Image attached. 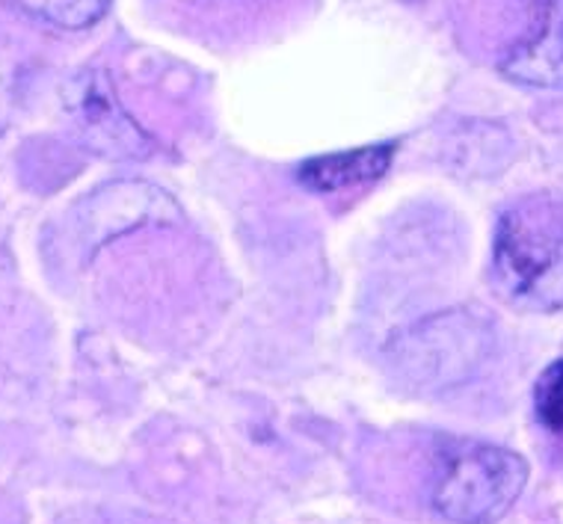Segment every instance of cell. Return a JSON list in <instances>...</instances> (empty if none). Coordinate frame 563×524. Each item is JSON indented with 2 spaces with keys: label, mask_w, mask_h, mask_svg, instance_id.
I'll list each match as a JSON object with an SVG mask.
<instances>
[{
  "label": "cell",
  "mask_w": 563,
  "mask_h": 524,
  "mask_svg": "<svg viewBox=\"0 0 563 524\" xmlns=\"http://www.w3.org/2000/svg\"><path fill=\"white\" fill-rule=\"evenodd\" d=\"M493 267L501 291L525 309H563V196H525L507 208Z\"/></svg>",
  "instance_id": "cell-1"
},
{
  "label": "cell",
  "mask_w": 563,
  "mask_h": 524,
  "mask_svg": "<svg viewBox=\"0 0 563 524\" xmlns=\"http://www.w3.org/2000/svg\"><path fill=\"white\" fill-rule=\"evenodd\" d=\"M528 483V462L501 445L456 438L439 450L433 510L451 524H496Z\"/></svg>",
  "instance_id": "cell-2"
},
{
  "label": "cell",
  "mask_w": 563,
  "mask_h": 524,
  "mask_svg": "<svg viewBox=\"0 0 563 524\" xmlns=\"http://www.w3.org/2000/svg\"><path fill=\"white\" fill-rule=\"evenodd\" d=\"M493 349V330L472 311H442L416 323L391 344V356L421 386H460L484 365Z\"/></svg>",
  "instance_id": "cell-3"
},
{
  "label": "cell",
  "mask_w": 563,
  "mask_h": 524,
  "mask_svg": "<svg viewBox=\"0 0 563 524\" xmlns=\"http://www.w3.org/2000/svg\"><path fill=\"white\" fill-rule=\"evenodd\" d=\"M516 7L522 21L498 71L522 87L563 89V0H516Z\"/></svg>",
  "instance_id": "cell-4"
},
{
  "label": "cell",
  "mask_w": 563,
  "mask_h": 524,
  "mask_svg": "<svg viewBox=\"0 0 563 524\" xmlns=\"http://www.w3.org/2000/svg\"><path fill=\"white\" fill-rule=\"evenodd\" d=\"M68 108L98 152L119 157H143L148 152V136L119 108L104 75H80L75 80V96L68 98Z\"/></svg>",
  "instance_id": "cell-5"
},
{
  "label": "cell",
  "mask_w": 563,
  "mask_h": 524,
  "mask_svg": "<svg viewBox=\"0 0 563 524\" xmlns=\"http://www.w3.org/2000/svg\"><path fill=\"white\" fill-rule=\"evenodd\" d=\"M395 146L391 143H377V146L350 148V152H335V155L311 157L297 169L302 187L318 190V193H335L347 187H360L377 181L389 172Z\"/></svg>",
  "instance_id": "cell-6"
},
{
  "label": "cell",
  "mask_w": 563,
  "mask_h": 524,
  "mask_svg": "<svg viewBox=\"0 0 563 524\" xmlns=\"http://www.w3.org/2000/svg\"><path fill=\"white\" fill-rule=\"evenodd\" d=\"M0 3L59 30L92 27L110 7V0H0Z\"/></svg>",
  "instance_id": "cell-7"
},
{
  "label": "cell",
  "mask_w": 563,
  "mask_h": 524,
  "mask_svg": "<svg viewBox=\"0 0 563 524\" xmlns=\"http://www.w3.org/2000/svg\"><path fill=\"white\" fill-rule=\"evenodd\" d=\"M534 412L540 427L563 445V359L552 361L537 379Z\"/></svg>",
  "instance_id": "cell-8"
},
{
  "label": "cell",
  "mask_w": 563,
  "mask_h": 524,
  "mask_svg": "<svg viewBox=\"0 0 563 524\" xmlns=\"http://www.w3.org/2000/svg\"><path fill=\"white\" fill-rule=\"evenodd\" d=\"M196 3H223V0H196Z\"/></svg>",
  "instance_id": "cell-9"
}]
</instances>
